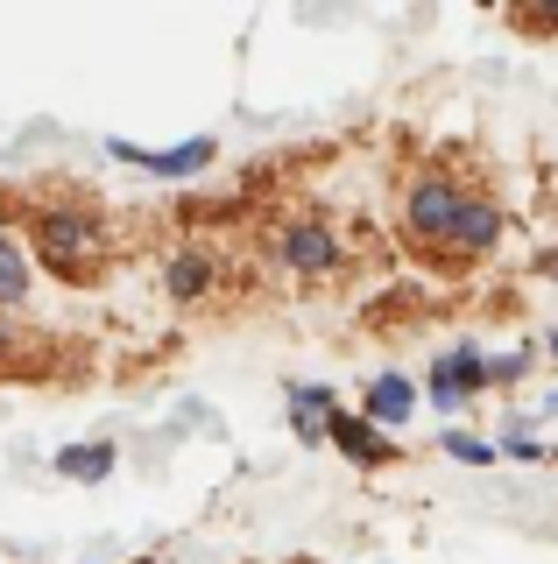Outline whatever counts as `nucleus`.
I'll list each match as a JSON object with an SVG mask.
<instances>
[{
    "label": "nucleus",
    "mask_w": 558,
    "mask_h": 564,
    "mask_svg": "<svg viewBox=\"0 0 558 564\" xmlns=\"http://www.w3.org/2000/svg\"><path fill=\"white\" fill-rule=\"evenodd\" d=\"M404 226H410V247H425L446 269H466V261H481L502 240V205L481 184H466V176L425 170L404 191Z\"/></svg>",
    "instance_id": "nucleus-1"
},
{
    "label": "nucleus",
    "mask_w": 558,
    "mask_h": 564,
    "mask_svg": "<svg viewBox=\"0 0 558 564\" xmlns=\"http://www.w3.org/2000/svg\"><path fill=\"white\" fill-rule=\"evenodd\" d=\"M29 240H36V254L50 261V275H64V282H93L107 269V234H99V219L78 212V205H36L29 212Z\"/></svg>",
    "instance_id": "nucleus-2"
},
{
    "label": "nucleus",
    "mask_w": 558,
    "mask_h": 564,
    "mask_svg": "<svg viewBox=\"0 0 558 564\" xmlns=\"http://www.w3.org/2000/svg\"><path fill=\"white\" fill-rule=\"evenodd\" d=\"M269 247H276V261H283L290 275H304V282L340 275V261H346V240H340L325 219H283V226L269 234Z\"/></svg>",
    "instance_id": "nucleus-3"
},
{
    "label": "nucleus",
    "mask_w": 558,
    "mask_h": 564,
    "mask_svg": "<svg viewBox=\"0 0 558 564\" xmlns=\"http://www.w3.org/2000/svg\"><path fill=\"white\" fill-rule=\"evenodd\" d=\"M57 339H43V332H29L14 311H0V375L8 381H43V375H57Z\"/></svg>",
    "instance_id": "nucleus-4"
},
{
    "label": "nucleus",
    "mask_w": 558,
    "mask_h": 564,
    "mask_svg": "<svg viewBox=\"0 0 558 564\" xmlns=\"http://www.w3.org/2000/svg\"><path fill=\"white\" fill-rule=\"evenodd\" d=\"M213 282H219L213 247L184 240V247H170V254H163V290L178 296V304H198V296H213Z\"/></svg>",
    "instance_id": "nucleus-5"
},
{
    "label": "nucleus",
    "mask_w": 558,
    "mask_h": 564,
    "mask_svg": "<svg viewBox=\"0 0 558 564\" xmlns=\"http://www.w3.org/2000/svg\"><path fill=\"white\" fill-rule=\"evenodd\" d=\"M120 163L149 170V176H198L205 163H213V141H184V149H135V141H114Z\"/></svg>",
    "instance_id": "nucleus-6"
},
{
    "label": "nucleus",
    "mask_w": 558,
    "mask_h": 564,
    "mask_svg": "<svg viewBox=\"0 0 558 564\" xmlns=\"http://www.w3.org/2000/svg\"><path fill=\"white\" fill-rule=\"evenodd\" d=\"M325 437H333V445H340L346 458H354V466H389V458H396V452H389V437H382L368 416H346V410H333Z\"/></svg>",
    "instance_id": "nucleus-7"
},
{
    "label": "nucleus",
    "mask_w": 558,
    "mask_h": 564,
    "mask_svg": "<svg viewBox=\"0 0 558 564\" xmlns=\"http://www.w3.org/2000/svg\"><path fill=\"white\" fill-rule=\"evenodd\" d=\"M487 381V367H481V352H446L439 367H431V402H439V410H460V395L466 388H481Z\"/></svg>",
    "instance_id": "nucleus-8"
},
{
    "label": "nucleus",
    "mask_w": 558,
    "mask_h": 564,
    "mask_svg": "<svg viewBox=\"0 0 558 564\" xmlns=\"http://www.w3.org/2000/svg\"><path fill=\"white\" fill-rule=\"evenodd\" d=\"M114 445H107V437H85V445H64L57 452V473H64V480H78V487H99V480H107V473H114Z\"/></svg>",
    "instance_id": "nucleus-9"
},
{
    "label": "nucleus",
    "mask_w": 558,
    "mask_h": 564,
    "mask_svg": "<svg viewBox=\"0 0 558 564\" xmlns=\"http://www.w3.org/2000/svg\"><path fill=\"white\" fill-rule=\"evenodd\" d=\"M417 410V388L404 375H375L368 381V423H404Z\"/></svg>",
    "instance_id": "nucleus-10"
},
{
    "label": "nucleus",
    "mask_w": 558,
    "mask_h": 564,
    "mask_svg": "<svg viewBox=\"0 0 558 564\" xmlns=\"http://www.w3.org/2000/svg\"><path fill=\"white\" fill-rule=\"evenodd\" d=\"M29 304V254H22V240L0 226V311H22Z\"/></svg>",
    "instance_id": "nucleus-11"
},
{
    "label": "nucleus",
    "mask_w": 558,
    "mask_h": 564,
    "mask_svg": "<svg viewBox=\"0 0 558 564\" xmlns=\"http://www.w3.org/2000/svg\"><path fill=\"white\" fill-rule=\"evenodd\" d=\"M290 416H298L304 445H319L325 423H333V388H290Z\"/></svg>",
    "instance_id": "nucleus-12"
},
{
    "label": "nucleus",
    "mask_w": 558,
    "mask_h": 564,
    "mask_svg": "<svg viewBox=\"0 0 558 564\" xmlns=\"http://www.w3.org/2000/svg\"><path fill=\"white\" fill-rule=\"evenodd\" d=\"M446 452H452V458H466V466H487V458H495L487 445H474V437H460V431L446 437Z\"/></svg>",
    "instance_id": "nucleus-13"
}]
</instances>
